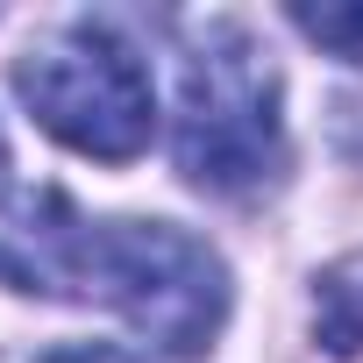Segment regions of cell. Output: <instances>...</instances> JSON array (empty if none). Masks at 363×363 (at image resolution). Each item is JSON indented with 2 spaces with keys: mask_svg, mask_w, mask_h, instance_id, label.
<instances>
[{
  "mask_svg": "<svg viewBox=\"0 0 363 363\" xmlns=\"http://www.w3.org/2000/svg\"><path fill=\"white\" fill-rule=\"evenodd\" d=\"M313 335L328 356H363V250L313 278Z\"/></svg>",
  "mask_w": 363,
  "mask_h": 363,
  "instance_id": "cell-4",
  "label": "cell"
},
{
  "mask_svg": "<svg viewBox=\"0 0 363 363\" xmlns=\"http://www.w3.org/2000/svg\"><path fill=\"white\" fill-rule=\"evenodd\" d=\"M178 171L200 193L242 200L271 186L285 164V114H278V65L257 50L250 29L207 22L186 50V79H178Z\"/></svg>",
  "mask_w": 363,
  "mask_h": 363,
  "instance_id": "cell-2",
  "label": "cell"
},
{
  "mask_svg": "<svg viewBox=\"0 0 363 363\" xmlns=\"http://www.w3.org/2000/svg\"><path fill=\"white\" fill-rule=\"evenodd\" d=\"M342 143L363 157V107H342Z\"/></svg>",
  "mask_w": 363,
  "mask_h": 363,
  "instance_id": "cell-7",
  "label": "cell"
},
{
  "mask_svg": "<svg viewBox=\"0 0 363 363\" xmlns=\"http://www.w3.org/2000/svg\"><path fill=\"white\" fill-rule=\"evenodd\" d=\"M0 285L100 299L143 342L200 356L228 320V264L171 221H93L57 186L0 193Z\"/></svg>",
  "mask_w": 363,
  "mask_h": 363,
  "instance_id": "cell-1",
  "label": "cell"
},
{
  "mask_svg": "<svg viewBox=\"0 0 363 363\" xmlns=\"http://www.w3.org/2000/svg\"><path fill=\"white\" fill-rule=\"evenodd\" d=\"M292 22L313 43H328L342 57H363V8H292Z\"/></svg>",
  "mask_w": 363,
  "mask_h": 363,
  "instance_id": "cell-5",
  "label": "cell"
},
{
  "mask_svg": "<svg viewBox=\"0 0 363 363\" xmlns=\"http://www.w3.org/2000/svg\"><path fill=\"white\" fill-rule=\"evenodd\" d=\"M43 363H150L135 349H114V342H72V349H50Z\"/></svg>",
  "mask_w": 363,
  "mask_h": 363,
  "instance_id": "cell-6",
  "label": "cell"
},
{
  "mask_svg": "<svg viewBox=\"0 0 363 363\" xmlns=\"http://www.w3.org/2000/svg\"><path fill=\"white\" fill-rule=\"evenodd\" d=\"M15 93L36 114V128H50L65 150L100 164H128L157 128L150 65L107 22H65L36 36L15 65Z\"/></svg>",
  "mask_w": 363,
  "mask_h": 363,
  "instance_id": "cell-3",
  "label": "cell"
}]
</instances>
